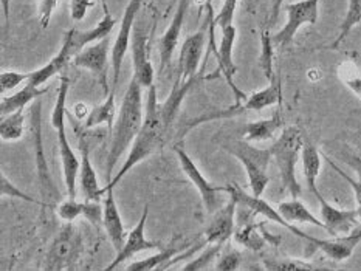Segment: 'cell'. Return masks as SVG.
I'll list each match as a JSON object with an SVG mask.
<instances>
[{
    "instance_id": "4",
    "label": "cell",
    "mask_w": 361,
    "mask_h": 271,
    "mask_svg": "<svg viewBox=\"0 0 361 271\" xmlns=\"http://www.w3.org/2000/svg\"><path fill=\"white\" fill-rule=\"evenodd\" d=\"M304 146L302 132L300 127L290 126L282 130L281 137L270 147L273 160L281 174V183L284 191H287L292 198H298L302 194L301 184L296 178V165L301 158V151Z\"/></svg>"
},
{
    "instance_id": "33",
    "label": "cell",
    "mask_w": 361,
    "mask_h": 271,
    "mask_svg": "<svg viewBox=\"0 0 361 271\" xmlns=\"http://www.w3.org/2000/svg\"><path fill=\"white\" fill-rule=\"evenodd\" d=\"M23 111L2 116L0 120V138L2 141H18L23 135Z\"/></svg>"
},
{
    "instance_id": "14",
    "label": "cell",
    "mask_w": 361,
    "mask_h": 271,
    "mask_svg": "<svg viewBox=\"0 0 361 271\" xmlns=\"http://www.w3.org/2000/svg\"><path fill=\"white\" fill-rule=\"evenodd\" d=\"M147 215H149V206L146 205L143 208V214H141L140 220L137 223V227L133 228L128 236H126V242L121 248V251L116 253L115 259L112 263H109L106 267V271H112L118 268L121 263H124L126 260L132 259L133 256L143 251H151V250H157L160 248L159 242H154V240H149L145 234V228H146V222H147Z\"/></svg>"
},
{
    "instance_id": "25",
    "label": "cell",
    "mask_w": 361,
    "mask_h": 271,
    "mask_svg": "<svg viewBox=\"0 0 361 271\" xmlns=\"http://www.w3.org/2000/svg\"><path fill=\"white\" fill-rule=\"evenodd\" d=\"M282 126H284V118H282L281 112L278 111L270 118L248 122L243 127L242 139L250 143H262L276 135V132L282 129Z\"/></svg>"
},
{
    "instance_id": "24",
    "label": "cell",
    "mask_w": 361,
    "mask_h": 271,
    "mask_svg": "<svg viewBox=\"0 0 361 271\" xmlns=\"http://www.w3.org/2000/svg\"><path fill=\"white\" fill-rule=\"evenodd\" d=\"M282 101V84L279 77L269 82L265 89L255 92L253 95L247 96L243 103H239L243 112H261L267 107L281 104Z\"/></svg>"
},
{
    "instance_id": "9",
    "label": "cell",
    "mask_w": 361,
    "mask_h": 271,
    "mask_svg": "<svg viewBox=\"0 0 361 271\" xmlns=\"http://www.w3.org/2000/svg\"><path fill=\"white\" fill-rule=\"evenodd\" d=\"M319 2L321 0H298V2L287 4L284 6L287 13L286 25L271 36L274 46L290 45L304 25H315L319 18Z\"/></svg>"
},
{
    "instance_id": "40",
    "label": "cell",
    "mask_w": 361,
    "mask_h": 271,
    "mask_svg": "<svg viewBox=\"0 0 361 271\" xmlns=\"http://www.w3.org/2000/svg\"><path fill=\"white\" fill-rule=\"evenodd\" d=\"M58 5L59 0H41V4H39V23H41L42 30L49 28L53 13L58 8Z\"/></svg>"
},
{
    "instance_id": "21",
    "label": "cell",
    "mask_w": 361,
    "mask_h": 271,
    "mask_svg": "<svg viewBox=\"0 0 361 271\" xmlns=\"http://www.w3.org/2000/svg\"><path fill=\"white\" fill-rule=\"evenodd\" d=\"M80 151H81V168H80V184L84 198L101 201L104 196L103 188H99L97 170L92 166L90 160V147L85 138H80Z\"/></svg>"
},
{
    "instance_id": "28",
    "label": "cell",
    "mask_w": 361,
    "mask_h": 271,
    "mask_svg": "<svg viewBox=\"0 0 361 271\" xmlns=\"http://www.w3.org/2000/svg\"><path fill=\"white\" fill-rule=\"evenodd\" d=\"M278 211L290 223H307L312 225V227L323 228L326 231L324 222L319 217L313 215V213L309 211V208L298 198L282 201V203L278 205Z\"/></svg>"
},
{
    "instance_id": "26",
    "label": "cell",
    "mask_w": 361,
    "mask_h": 271,
    "mask_svg": "<svg viewBox=\"0 0 361 271\" xmlns=\"http://www.w3.org/2000/svg\"><path fill=\"white\" fill-rule=\"evenodd\" d=\"M301 163H302V174H304V180L305 184H307L309 191L313 194V196H318L319 189L317 186L318 177L321 172V166H323V158H321V153L317 149V146L305 141L301 151Z\"/></svg>"
},
{
    "instance_id": "10",
    "label": "cell",
    "mask_w": 361,
    "mask_h": 271,
    "mask_svg": "<svg viewBox=\"0 0 361 271\" xmlns=\"http://www.w3.org/2000/svg\"><path fill=\"white\" fill-rule=\"evenodd\" d=\"M205 27L190 34L180 49L177 64V82H197V72L205 50Z\"/></svg>"
},
{
    "instance_id": "8",
    "label": "cell",
    "mask_w": 361,
    "mask_h": 271,
    "mask_svg": "<svg viewBox=\"0 0 361 271\" xmlns=\"http://www.w3.org/2000/svg\"><path fill=\"white\" fill-rule=\"evenodd\" d=\"M174 151L177 153L180 168H182L185 175L190 178L191 183L197 188L207 213L214 214L217 209H221L225 205L222 201V194H228V186H216L208 182V178L202 174V170L197 168V165H195L190 155L186 153L182 144H177L174 147Z\"/></svg>"
},
{
    "instance_id": "2",
    "label": "cell",
    "mask_w": 361,
    "mask_h": 271,
    "mask_svg": "<svg viewBox=\"0 0 361 271\" xmlns=\"http://www.w3.org/2000/svg\"><path fill=\"white\" fill-rule=\"evenodd\" d=\"M166 138H168V130L164 127V122L161 118L159 98H157V89L155 85H152V87H149L146 116H145L143 126H141V130L138 132L135 141H133L130 151L128 153V158H126V161L123 163L121 169L103 188L104 194L109 189H114L132 168H135L141 161L149 158L155 152L161 151L164 143H166Z\"/></svg>"
},
{
    "instance_id": "16",
    "label": "cell",
    "mask_w": 361,
    "mask_h": 271,
    "mask_svg": "<svg viewBox=\"0 0 361 271\" xmlns=\"http://www.w3.org/2000/svg\"><path fill=\"white\" fill-rule=\"evenodd\" d=\"M191 0H178L177 10L174 18H172L169 27L164 31L163 36L159 41V54H160V72H163L166 65L171 62L172 56H174L176 49L180 41V33L185 25L188 11H190Z\"/></svg>"
},
{
    "instance_id": "7",
    "label": "cell",
    "mask_w": 361,
    "mask_h": 271,
    "mask_svg": "<svg viewBox=\"0 0 361 271\" xmlns=\"http://www.w3.org/2000/svg\"><path fill=\"white\" fill-rule=\"evenodd\" d=\"M82 251V236L76 225L67 222L54 236L45 256V270L61 271L70 270Z\"/></svg>"
},
{
    "instance_id": "3",
    "label": "cell",
    "mask_w": 361,
    "mask_h": 271,
    "mask_svg": "<svg viewBox=\"0 0 361 271\" xmlns=\"http://www.w3.org/2000/svg\"><path fill=\"white\" fill-rule=\"evenodd\" d=\"M70 89V80L67 76L61 77V84L58 89L56 104L51 112V126L58 132V144H59V155L62 161V174H64V183L68 198H76V182L80 175L81 161L78 160L76 153L73 152L72 146L68 143L67 130H66V115H67V95Z\"/></svg>"
},
{
    "instance_id": "29",
    "label": "cell",
    "mask_w": 361,
    "mask_h": 271,
    "mask_svg": "<svg viewBox=\"0 0 361 271\" xmlns=\"http://www.w3.org/2000/svg\"><path fill=\"white\" fill-rule=\"evenodd\" d=\"M191 246V244H183L182 246H176V245H171L168 248H164V250L159 251L157 254L151 256V258L143 259L140 262H132L129 263L126 270L128 271H152V270H166L168 263L178 256L180 253H183L185 250Z\"/></svg>"
},
{
    "instance_id": "11",
    "label": "cell",
    "mask_w": 361,
    "mask_h": 271,
    "mask_svg": "<svg viewBox=\"0 0 361 271\" xmlns=\"http://www.w3.org/2000/svg\"><path fill=\"white\" fill-rule=\"evenodd\" d=\"M109 51H112V46L106 37L103 41L85 46L72 61L73 65L90 70L95 75L104 96H109Z\"/></svg>"
},
{
    "instance_id": "41",
    "label": "cell",
    "mask_w": 361,
    "mask_h": 271,
    "mask_svg": "<svg viewBox=\"0 0 361 271\" xmlns=\"http://www.w3.org/2000/svg\"><path fill=\"white\" fill-rule=\"evenodd\" d=\"M240 265V254L238 251H226L217 260L216 270L219 271H234Z\"/></svg>"
},
{
    "instance_id": "36",
    "label": "cell",
    "mask_w": 361,
    "mask_h": 271,
    "mask_svg": "<svg viewBox=\"0 0 361 271\" xmlns=\"http://www.w3.org/2000/svg\"><path fill=\"white\" fill-rule=\"evenodd\" d=\"M222 248H224V244H208V246L202 251L199 258H195V259L188 262L182 270H185V271L208 270L211 262H214L217 256L222 253Z\"/></svg>"
},
{
    "instance_id": "18",
    "label": "cell",
    "mask_w": 361,
    "mask_h": 271,
    "mask_svg": "<svg viewBox=\"0 0 361 271\" xmlns=\"http://www.w3.org/2000/svg\"><path fill=\"white\" fill-rule=\"evenodd\" d=\"M239 203L236 198L230 197L228 203L213 214V219L205 229V240L208 244H226L234 234V214Z\"/></svg>"
},
{
    "instance_id": "23",
    "label": "cell",
    "mask_w": 361,
    "mask_h": 271,
    "mask_svg": "<svg viewBox=\"0 0 361 271\" xmlns=\"http://www.w3.org/2000/svg\"><path fill=\"white\" fill-rule=\"evenodd\" d=\"M73 58L75 53L72 50V44H70L68 39L64 36V42H62L59 53L49 62V64H45L44 67L31 72L27 84L35 85V87H41L47 81H50L53 76L59 75L68 64H72Z\"/></svg>"
},
{
    "instance_id": "45",
    "label": "cell",
    "mask_w": 361,
    "mask_h": 271,
    "mask_svg": "<svg viewBox=\"0 0 361 271\" xmlns=\"http://www.w3.org/2000/svg\"><path fill=\"white\" fill-rule=\"evenodd\" d=\"M282 4H284V0H273L271 14H270V25H273V23L278 20V15H279V13L282 10Z\"/></svg>"
},
{
    "instance_id": "32",
    "label": "cell",
    "mask_w": 361,
    "mask_h": 271,
    "mask_svg": "<svg viewBox=\"0 0 361 271\" xmlns=\"http://www.w3.org/2000/svg\"><path fill=\"white\" fill-rule=\"evenodd\" d=\"M274 42L273 37L269 33V31L264 30L261 34V54H259L257 59V65L261 68L262 75L265 76V80L271 82L276 80V75H274Z\"/></svg>"
},
{
    "instance_id": "44",
    "label": "cell",
    "mask_w": 361,
    "mask_h": 271,
    "mask_svg": "<svg viewBox=\"0 0 361 271\" xmlns=\"http://www.w3.org/2000/svg\"><path fill=\"white\" fill-rule=\"evenodd\" d=\"M0 6H2V18H4V28L5 34L10 27V13H11V0H0Z\"/></svg>"
},
{
    "instance_id": "31",
    "label": "cell",
    "mask_w": 361,
    "mask_h": 271,
    "mask_svg": "<svg viewBox=\"0 0 361 271\" xmlns=\"http://www.w3.org/2000/svg\"><path fill=\"white\" fill-rule=\"evenodd\" d=\"M264 223H245L234 232V239L242 246L248 248L251 251L262 250L265 245V229L262 227Z\"/></svg>"
},
{
    "instance_id": "42",
    "label": "cell",
    "mask_w": 361,
    "mask_h": 271,
    "mask_svg": "<svg viewBox=\"0 0 361 271\" xmlns=\"http://www.w3.org/2000/svg\"><path fill=\"white\" fill-rule=\"evenodd\" d=\"M326 160L329 161V165L332 166V169H335L336 172H338V174L343 177V180H344V182H348V183L350 184L352 191H354V194H355L357 209H358V213H360V220H361V180H354V178L349 177L346 172H344V170H341L338 166H336L335 163H334L331 158H327V157H326Z\"/></svg>"
},
{
    "instance_id": "19",
    "label": "cell",
    "mask_w": 361,
    "mask_h": 271,
    "mask_svg": "<svg viewBox=\"0 0 361 271\" xmlns=\"http://www.w3.org/2000/svg\"><path fill=\"white\" fill-rule=\"evenodd\" d=\"M103 203L95 200L85 198L84 201H78L76 198H68L58 203V215L64 222H73L78 217H84L93 227H99L103 225Z\"/></svg>"
},
{
    "instance_id": "5",
    "label": "cell",
    "mask_w": 361,
    "mask_h": 271,
    "mask_svg": "<svg viewBox=\"0 0 361 271\" xmlns=\"http://www.w3.org/2000/svg\"><path fill=\"white\" fill-rule=\"evenodd\" d=\"M224 149L238 158L248 177V184L251 194L256 197H262L265 188L270 183L269 166L273 158L271 149H257L253 143L245 139H233L224 144Z\"/></svg>"
},
{
    "instance_id": "39",
    "label": "cell",
    "mask_w": 361,
    "mask_h": 271,
    "mask_svg": "<svg viewBox=\"0 0 361 271\" xmlns=\"http://www.w3.org/2000/svg\"><path fill=\"white\" fill-rule=\"evenodd\" d=\"M30 73L20 72H2L0 75V92H11L18 89L22 82H28Z\"/></svg>"
},
{
    "instance_id": "13",
    "label": "cell",
    "mask_w": 361,
    "mask_h": 271,
    "mask_svg": "<svg viewBox=\"0 0 361 271\" xmlns=\"http://www.w3.org/2000/svg\"><path fill=\"white\" fill-rule=\"evenodd\" d=\"M317 200L319 203V219L326 225V232L331 237L346 236L354 231L360 220L358 209H340L323 197V194H318Z\"/></svg>"
},
{
    "instance_id": "34",
    "label": "cell",
    "mask_w": 361,
    "mask_h": 271,
    "mask_svg": "<svg viewBox=\"0 0 361 271\" xmlns=\"http://www.w3.org/2000/svg\"><path fill=\"white\" fill-rule=\"evenodd\" d=\"M360 22H361V0H349L346 15H344V20L341 22L338 37H336V41L332 44V49H336V46H338L344 39L348 37V34L358 25Z\"/></svg>"
},
{
    "instance_id": "15",
    "label": "cell",
    "mask_w": 361,
    "mask_h": 271,
    "mask_svg": "<svg viewBox=\"0 0 361 271\" xmlns=\"http://www.w3.org/2000/svg\"><path fill=\"white\" fill-rule=\"evenodd\" d=\"M236 36H238V30L234 25L226 27L222 30V39H221V45H219L217 50V61H219V72H221L225 77V81L228 82L231 87L234 98H236V103H243L247 99V95L243 93L236 82H234V76H236L238 67L233 61V49H234V42H236Z\"/></svg>"
},
{
    "instance_id": "30",
    "label": "cell",
    "mask_w": 361,
    "mask_h": 271,
    "mask_svg": "<svg viewBox=\"0 0 361 271\" xmlns=\"http://www.w3.org/2000/svg\"><path fill=\"white\" fill-rule=\"evenodd\" d=\"M115 90H112L109 93V96H106V101L103 104L95 106L89 112L84 127L92 129L99 126V124H107L109 129L112 130L115 124Z\"/></svg>"
},
{
    "instance_id": "27",
    "label": "cell",
    "mask_w": 361,
    "mask_h": 271,
    "mask_svg": "<svg viewBox=\"0 0 361 271\" xmlns=\"http://www.w3.org/2000/svg\"><path fill=\"white\" fill-rule=\"evenodd\" d=\"M47 89H39L31 84H25V87L18 90L10 96H4L0 101V116L10 115L14 112L23 111L30 103H35L36 99L45 95Z\"/></svg>"
},
{
    "instance_id": "22",
    "label": "cell",
    "mask_w": 361,
    "mask_h": 271,
    "mask_svg": "<svg viewBox=\"0 0 361 271\" xmlns=\"http://www.w3.org/2000/svg\"><path fill=\"white\" fill-rule=\"evenodd\" d=\"M103 206H104L103 227L107 232L109 240H111V244L115 248V251L118 253L121 251V248L126 242V232H124V225L121 220L120 209L116 206V201H115L114 189L106 191V197L103 198Z\"/></svg>"
},
{
    "instance_id": "43",
    "label": "cell",
    "mask_w": 361,
    "mask_h": 271,
    "mask_svg": "<svg viewBox=\"0 0 361 271\" xmlns=\"http://www.w3.org/2000/svg\"><path fill=\"white\" fill-rule=\"evenodd\" d=\"M93 5V0H72L70 2V15L75 22L84 20L89 8Z\"/></svg>"
},
{
    "instance_id": "35",
    "label": "cell",
    "mask_w": 361,
    "mask_h": 271,
    "mask_svg": "<svg viewBox=\"0 0 361 271\" xmlns=\"http://www.w3.org/2000/svg\"><path fill=\"white\" fill-rule=\"evenodd\" d=\"M264 268L269 271H307L317 270L310 262L298 260V259H278V258H267L264 259Z\"/></svg>"
},
{
    "instance_id": "37",
    "label": "cell",
    "mask_w": 361,
    "mask_h": 271,
    "mask_svg": "<svg viewBox=\"0 0 361 271\" xmlns=\"http://www.w3.org/2000/svg\"><path fill=\"white\" fill-rule=\"evenodd\" d=\"M0 194H2V197L19 198V200L27 201V203H31V205H41L42 208H45L44 201L36 200L35 197L28 196L27 192H23V191H22L20 188H18V186H16L4 172H2V175H0Z\"/></svg>"
},
{
    "instance_id": "1",
    "label": "cell",
    "mask_w": 361,
    "mask_h": 271,
    "mask_svg": "<svg viewBox=\"0 0 361 271\" xmlns=\"http://www.w3.org/2000/svg\"><path fill=\"white\" fill-rule=\"evenodd\" d=\"M143 87H141L137 77L132 76L128 90L124 93L118 116H116L111 135L112 139L111 147H109L106 166V177L109 178V182L114 178V170L121 155L135 141L138 132L141 130V126H143Z\"/></svg>"
},
{
    "instance_id": "6",
    "label": "cell",
    "mask_w": 361,
    "mask_h": 271,
    "mask_svg": "<svg viewBox=\"0 0 361 271\" xmlns=\"http://www.w3.org/2000/svg\"><path fill=\"white\" fill-rule=\"evenodd\" d=\"M30 134L35 149V168L37 175V184L41 189V196L44 198L45 208H53L56 203H61V194L53 182L49 163H47L44 141H42V103L36 99L30 108Z\"/></svg>"
},
{
    "instance_id": "12",
    "label": "cell",
    "mask_w": 361,
    "mask_h": 271,
    "mask_svg": "<svg viewBox=\"0 0 361 271\" xmlns=\"http://www.w3.org/2000/svg\"><path fill=\"white\" fill-rule=\"evenodd\" d=\"M143 4H145V0H129V4L126 5L118 36H116L115 42L112 45V51H111L112 70H114L112 90H116V87H118L124 56H126V53H128V50L130 49L133 23H135V19H137V15L141 10V6H143Z\"/></svg>"
},
{
    "instance_id": "20",
    "label": "cell",
    "mask_w": 361,
    "mask_h": 271,
    "mask_svg": "<svg viewBox=\"0 0 361 271\" xmlns=\"http://www.w3.org/2000/svg\"><path fill=\"white\" fill-rule=\"evenodd\" d=\"M116 25V20L114 15L109 13L107 6L104 5V15L95 27L85 31H80V30H70L66 33V37L72 44V50L75 53V56L81 50H84L85 46H89L92 44H95L98 41H103V39L109 37V34L112 33L114 28Z\"/></svg>"
},
{
    "instance_id": "17",
    "label": "cell",
    "mask_w": 361,
    "mask_h": 271,
    "mask_svg": "<svg viewBox=\"0 0 361 271\" xmlns=\"http://www.w3.org/2000/svg\"><path fill=\"white\" fill-rule=\"evenodd\" d=\"M132 50V68L133 76L143 89H149L154 85V67L147 56V33L143 27H137L133 31V39L130 41Z\"/></svg>"
},
{
    "instance_id": "38",
    "label": "cell",
    "mask_w": 361,
    "mask_h": 271,
    "mask_svg": "<svg viewBox=\"0 0 361 271\" xmlns=\"http://www.w3.org/2000/svg\"><path fill=\"white\" fill-rule=\"evenodd\" d=\"M238 4L239 0H224V6L221 8V11L217 13L214 19V25L221 30H225L226 27L233 25V19H234V14H236Z\"/></svg>"
}]
</instances>
